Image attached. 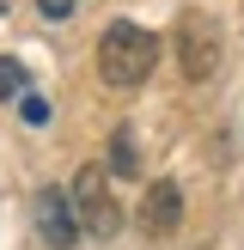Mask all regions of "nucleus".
Returning <instances> with one entry per match:
<instances>
[{
    "mask_svg": "<svg viewBox=\"0 0 244 250\" xmlns=\"http://www.w3.org/2000/svg\"><path fill=\"white\" fill-rule=\"evenodd\" d=\"M153 67H159V37H153V31L116 19L104 37H98V73H104V85L134 92V85H146V73H153Z\"/></svg>",
    "mask_w": 244,
    "mask_h": 250,
    "instance_id": "obj_1",
    "label": "nucleus"
},
{
    "mask_svg": "<svg viewBox=\"0 0 244 250\" xmlns=\"http://www.w3.org/2000/svg\"><path fill=\"white\" fill-rule=\"evenodd\" d=\"M73 208H80V226L92 238H116L122 232V208L110 195V165H80L73 171Z\"/></svg>",
    "mask_w": 244,
    "mask_h": 250,
    "instance_id": "obj_2",
    "label": "nucleus"
},
{
    "mask_svg": "<svg viewBox=\"0 0 244 250\" xmlns=\"http://www.w3.org/2000/svg\"><path fill=\"white\" fill-rule=\"evenodd\" d=\"M177 67L189 80H214V67H220V24L207 12H183L177 19Z\"/></svg>",
    "mask_w": 244,
    "mask_h": 250,
    "instance_id": "obj_3",
    "label": "nucleus"
},
{
    "mask_svg": "<svg viewBox=\"0 0 244 250\" xmlns=\"http://www.w3.org/2000/svg\"><path fill=\"white\" fill-rule=\"evenodd\" d=\"M37 232H43V244L49 250H73L80 244V208H73V189H37Z\"/></svg>",
    "mask_w": 244,
    "mask_h": 250,
    "instance_id": "obj_4",
    "label": "nucleus"
},
{
    "mask_svg": "<svg viewBox=\"0 0 244 250\" xmlns=\"http://www.w3.org/2000/svg\"><path fill=\"white\" fill-rule=\"evenodd\" d=\"M141 226L153 232V238H165V232L183 226V189H177V183H153V189H146V202H141Z\"/></svg>",
    "mask_w": 244,
    "mask_h": 250,
    "instance_id": "obj_5",
    "label": "nucleus"
},
{
    "mask_svg": "<svg viewBox=\"0 0 244 250\" xmlns=\"http://www.w3.org/2000/svg\"><path fill=\"white\" fill-rule=\"evenodd\" d=\"M104 165L116 171V177H141V146H134L128 122H116V134H110V146H104Z\"/></svg>",
    "mask_w": 244,
    "mask_h": 250,
    "instance_id": "obj_6",
    "label": "nucleus"
},
{
    "mask_svg": "<svg viewBox=\"0 0 244 250\" xmlns=\"http://www.w3.org/2000/svg\"><path fill=\"white\" fill-rule=\"evenodd\" d=\"M19 92H31V73H24L19 55H0V98H6V104H19Z\"/></svg>",
    "mask_w": 244,
    "mask_h": 250,
    "instance_id": "obj_7",
    "label": "nucleus"
},
{
    "mask_svg": "<svg viewBox=\"0 0 244 250\" xmlns=\"http://www.w3.org/2000/svg\"><path fill=\"white\" fill-rule=\"evenodd\" d=\"M19 116L31 122V128H43V122H49V104H43L37 92H19Z\"/></svg>",
    "mask_w": 244,
    "mask_h": 250,
    "instance_id": "obj_8",
    "label": "nucleus"
},
{
    "mask_svg": "<svg viewBox=\"0 0 244 250\" xmlns=\"http://www.w3.org/2000/svg\"><path fill=\"white\" fill-rule=\"evenodd\" d=\"M73 6H80V0H37V12H43V19H67Z\"/></svg>",
    "mask_w": 244,
    "mask_h": 250,
    "instance_id": "obj_9",
    "label": "nucleus"
},
{
    "mask_svg": "<svg viewBox=\"0 0 244 250\" xmlns=\"http://www.w3.org/2000/svg\"><path fill=\"white\" fill-rule=\"evenodd\" d=\"M0 6H6V0H0Z\"/></svg>",
    "mask_w": 244,
    "mask_h": 250,
    "instance_id": "obj_10",
    "label": "nucleus"
}]
</instances>
